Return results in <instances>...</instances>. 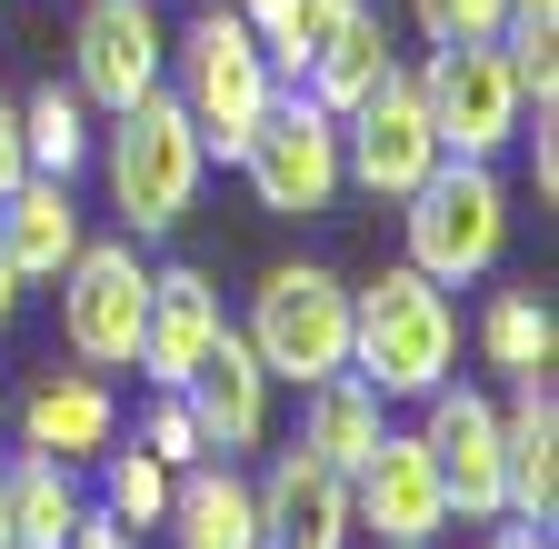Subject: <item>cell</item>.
Instances as JSON below:
<instances>
[{
    "label": "cell",
    "mask_w": 559,
    "mask_h": 549,
    "mask_svg": "<svg viewBox=\"0 0 559 549\" xmlns=\"http://www.w3.org/2000/svg\"><path fill=\"white\" fill-rule=\"evenodd\" d=\"M349 370H360L380 399H430L460 370V310L430 270L390 260L380 281L349 290Z\"/></svg>",
    "instance_id": "1"
},
{
    "label": "cell",
    "mask_w": 559,
    "mask_h": 549,
    "mask_svg": "<svg viewBox=\"0 0 559 549\" xmlns=\"http://www.w3.org/2000/svg\"><path fill=\"white\" fill-rule=\"evenodd\" d=\"M91 160H100V180H110V211H120L130 240H170V230L190 220V200H200V170H210V151H200L190 110L170 100V81L140 91L130 110H110V130H100Z\"/></svg>",
    "instance_id": "2"
},
{
    "label": "cell",
    "mask_w": 559,
    "mask_h": 549,
    "mask_svg": "<svg viewBox=\"0 0 559 549\" xmlns=\"http://www.w3.org/2000/svg\"><path fill=\"white\" fill-rule=\"evenodd\" d=\"M170 100L190 110V130H200V151L210 160H240V141L260 130V110H270V91H280V71L260 60V40H250V21L230 11V0H210V11L170 40Z\"/></svg>",
    "instance_id": "3"
},
{
    "label": "cell",
    "mask_w": 559,
    "mask_h": 549,
    "mask_svg": "<svg viewBox=\"0 0 559 549\" xmlns=\"http://www.w3.org/2000/svg\"><path fill=\"white\" fill-rule=\"evenodd\" d=\"M400 230H409V270H430L440 290L489 281L500 250H510V180H500V160H440L400 200Z\"/></svg>",
    "instance_id": "4"
},
{
    "label": "cell",
    "mask_w": 559,
    "mask_h": 549,
    "mask_svg": "<svg viewBox=\"0 0 559 549\" xmlns=\"http://www.w3.org/2000/svg\"><path fill=\"white\" fill-rule=\"evenodd\" d=\"M240 339L260 350V370H270V380H290V390L349 370V281H340L330 260H280L270 281L250 290Z\"/></svg>",
    "instance_id": "5"
},
{
    "label": "cell",
    "mask_w": 559,
    "mask_h": 549,
    "mask_svg": "<svg viewBox=\"0 0 559 549\" xmlns=\"http://www.w3.org/2000/svg\"><path fill=\"white\" fill-rule=\"evenodd\" d=\"M419 100H430V130L450 160H500L530 120V91H520L500 40H440L419 60Z\"/></svg>",
    "instance_id": "6"
},
{
    "label": "cell",
    "mask_w": 559,
    "mask_h": 549,
    "mask_svg": "<svg viewBox=\"0 0 559 549\" xmlns=\"http://www.w3.org/2000/svg\"><path fill=\"white\" fill-rule=\"evenodd\" d=\"M440 160H450V151H440V130H430L419 71H400V60H390V71L340 110V180L370 190V200H409Z\"/></svg>",
    "instance_id": "7"
},
{
    "label": "cell",
    "mask_w": 559,
    "mask_h": 549,
    "mask_svg": "<svg viewBox=\"0 0 559 549\" xmlns=\"http://www.w3.org/2000/svg\"><path fill=\"white\" fill-rule=\"evenodd\" d=\"M140 320H151V260L140 240H81L60 270V339L81 370H130L140 360Z\"/></svg>",
    "instance_id": "8"
},
{
    "label": "cell",
    "mask_w": 559,
    "mask_h": 549,
    "mask_svg": "<svg viewBox=\"0 0 559 549\" xmlns=\"http://www.w3.org/2000/svg\"><path fill=\"white\" fill-rule=\"evenodd\" d=\"M240 170H250V190H260V211L320 220L330 200L349 190V180H340V110H320L310 91H270L260 130L240 141Z\"/></svg>",
    "instance_id": "9"
},
{
    "label": "cell",
    "mask_w": 559,
    "mask_h": 549,
    "mask_svg": "<svg viewBox=\"0 0 559 549\" xmlns=\"http://www.w3.org/2000/svg\"><path fill=\"white\" fill-rule=\"evenodd\" d=\"M349 529L380 549H430L450 529V490H440V460L419 430H380L370 460L349 469Z\"/></svg>",
    "instance_id": "10"
},
{
    "label": "cell",
    "mask_w": 559,
    "mask_h": 549,
    "mask_svg": "<svg viewBox=\"0 0 559 549\" xmlns=\"http://www.w3.org/2000/svg\"><path fill=\"white\" fill-rule=\"evenodd\" d=\"M419 440L440 460V490H450V520H510V479H500V399L469 390V380H440L419 399Z\"/></svg>",
    "instance_id": "11"
},
{
    "label": "cell",
    "mask_w": 559,
    "mask_h": 549,
    "mask_svg": "<svg viewBox=\"0 0 559 549\" xmlns=\"http://www.w3.org/2000/svg\"><path fill=\"white\" fill-rule=\"evenodd\" d=\"M160 71H170V31H160L151 0H91L81 11V31H70V91L91 100V120L130 110L140 91H160Z\"/></svg>",
    "instance_id": "12"
},
{
    "label": "cell",
    "mask_w": 559,
    "mask_h": 549,
    "mask_svg": "<svg viewBox=\"0 0 559 549\" xmlns=\"http://www.w3.org/2000/svg\"><path fill=\"white\" fill-rule=\"evenodd\" d=\"M180 399H190V420H200V450H210V460H240V450L270 440V370H260V350H250L240 330L210 339V360L180 380Z\"/></svg>",
    "instance_id": "13"
},
{
    "label": "cell",
    "mask_w": 559,
    "mask_h": 549,
    "mask_svg": "<svg viewBox=\"0 0 559 549\" xmlns=\"http://www.w3.org/2000/svg\"><path fill=\"white\" fill-rule=\"evenodd\" d=\"M221 330H230V320H221L210 270L170 260V270H151V320H140V360H130V370H151V390H180V380L210 360V339H221Z\"/></svg>",
    "instance_id": "14"
},
{
    "label": "cell",
    "mask_w": 559,
    "mask_h": 549,
    "mask_svg": "<svg viewBox=\"0 0 559 549\" xmlns=\"http://www.w3.org/2000/svg\"><path fill=\"white\" fill-rule=\"evenodd\" d=\"M500 479H510V520H530V529L559 520V390H549V370H530L500 409Z\"/></svg>",
    "instance_id": "15"
},
{
    "label": "cell",
    "mask_w": 559,
    "mask_h": 549,
    "mask_svg": "<svg viewBox=\"0 0 559 549\" xmlns=\"http://www.w3.org/2000/svg\"><path fill=\"white\" fill-rule=\"evenodd\" d=\"M250 500H260V529L270 539H300V549H340L349 539V469L310 460L300 440L250 479Z\"/></svg>",
    "instance_id": "16"
},
{
    "label": "cell",
    "mask_w": 559,
    "mask_h": 549,
    "mask_svg": "<svg viewBox=\"0 0 559 549\" xmlns=\"http://www.w3.org/2000/svg\"><path fill=\"white\" fill-rule=\"evenodd\" d=\"M160 529H170V549H260V539H270V529H260V500H250V479H240L230 460H190V469L170 479Z\"/></svg>",
    "instance_id": "17"
},
{
    "label": "cell",
    "mask_w": 559,
    "mask_h": 549,
    "mask_svg": "<svg viewBox=\"0 0 559 549\" xmlns=\"http://www.w3.org/2000/svg\"><path fill=\"white\" fill-rule=\"evenodd\" d=\"M21 440L50 450V460H100L120 440V399L100 370H50L31 399H21Z\"/></svg>",
    "instance_id": "18"
},
{
    "label": "cell",
    "mask_w": 559,
    "mask_h": 549,
    "mask_svg": "<svg viewBox=\"0 0 559 549\" xmlns=\"http://www.w3.org/2000/svg\"><path fill=\"white\" fill-rule=\"evenodd\" d=\"M81 240H91V230H81V200H70V180H40V170H31L11 200H0V260H11L21 281H60Z\"/></svg>",
    "instance_id": "19"
},
{
    "label": "cell",
    "mask_w": 559,
    "mask_h": 549,
    "mask_svg": "<svg viewBox=\"0 0 559 549\" xmlns=\"http://www.w3.org/2000/svg\"><path fill=\"white\" fill-rule=\"evenodd\" d=\"M0 490H11V549H60L70 529L91 520V490H81V460H50V450H21V460H0Z\"/></svg>",
    "instance_id": "20"
},
{
    "label": "cell",
    "mask_w": 559,
    "mask_h": 549,
    "mask_svg": "<svg viewBox=\"0 0 559 549\" xmlns=\"http://www.w3.org/2000/svg\"><path fill=\"white\" fill-rule=\"evenodd\" d=\"M380 430H390V399H380L360 370H330V380H310V390H300V450H310V460L360 469Z\"/></svg>",
    "instance_id": "21"
},
{
    "label": "cell",
    "mask_w": 559,
    "mask_h": 549,
    "mask_svg": "<svg viewBox=\"0 0 559 549\" xmlns=\"http://www.w3.org/2000/svg\"><path fill=\"white\" fill-rule=\"evenodd\" d=\"M380 71H390V21H380V0H349V11L330 21V40L310 50L300 91H310L320 110H349V100H360Z\"/></svg>",
    "instance_id": "22"
},
{
    "label": "cell",
    "mask_w": 559,
    "mask_h": 549,
    "mask_svg": "<svg viewBox=\"0 0 559 549\" xmlns=\"http://www.w3.org/2000/svg\"><path fill=\"white\" fill-rule=\"evenodd\" d=\"M21 151H31V170L40 180H81L91 170V151H100V130H91V100L81 91H31L21 100Z\"/></svg>",
    "instance_id": "23"
},
{
    "label": "cell",
    "mask_w": 559,
    "mask_h": 549,
    "mask_svg": "<svg viewBox=\"0 0 559 549\" xmlns=\"http://www.w3.org/2000/svg\"><path fill=\"white\" fill-rule=\"evenodd\" d=\"M230 11L250 21V40H260V60L280 71V91H300V71H310V50L330 40V21L349 11V0H230Z\"/></svg>",
    "instance_id": "24"
},
{
    "label": "cell",
    "mask_w": 559,
    "mask_h": 549,
    "mask_svg": "<svg viewBox=\"0 0 559 549\" xmlns=\"http://www.w3.org/2000/svg\"><path fill=\"white\" fill-rule=\"evenodd\" d=\"M479 360L510 370V380L549 370V360H559V310H549L539 290H500V300L479 310Z\"/></svg>",
    "instance_id": "25"
},
{
    "label": "cell",
    "mask_w": 559,
    "mask_h": 549,
    "mask_svg": "<svg viewBox=\"0 0 559 549\" xmlns=\"http://www.w3.org/2000/svg\"><path fill=\"white\" fill-rule=\"evenodd\" d=\"M500 50L539 110H559V0H510L500 11Z\"/></svg>",
    "instance_id": "26"
},
{
    "label": "cell",
    "mask_w": 559,
    "mask_h": 549,
    "mask_svg": "<svg viewBox=\"0 0 559 549\" xmlns=\"http://www.w3.org/2000/svg\"><path fill=\"white\" fill-rule=\"evenodd\" d=\"M110 469H100V510L120 520V529H160V510H170V460H151V450H100Z\"/></svg>",
    "instance_id": "27"
},
{
    "label": "cell",
    "mask_w": 559,
    "mask_h": 549,
    "mask_svg": "<svg viewBox=\"0 0 559 549\" xmlns=\"http://www.w3.org/2000/svg\"><path fill=\"white\" fill-rule=\"evenodd\" d=\"M500 11H510V0H409V31L419 40H500Z\"/></svg>",
    "instance_id": "28"
},
{
    "label": "cell",
    "mask_w": 559,
    "mask_h": 549,
    "mask_svg": "<svg viewBox=\"0 0 559 549\" xmlns=\"http://www.w3.org/2000/svg\"><path fill=\"white\" fill-rule=\"evenodd\" d=\"M140 450H151V460H170V469L210 460V450H200V420H190V399H180V390H160V409H151V430H140Z\"/></svg>",
    "instance_id": "29"
},
{
    "label": "cell",
    "mask_w": 559,
    "mask_h": 549,
    "mask_svg": "<svg viewBox=\"0 0 559 549\" xmlns=\"http://www.w3.org/2000/svg\"><path fill=\"white\" fill-rule=\"evenodd\" d=\"M520 151H530V190H539V211L559 200V130H549V110H539V130L520 120Z\"/></svg>",
    "instance_id": "30"
},
{
    "label": "cell",
    "mask_w": 559,
    "mask_h": 549,
    "mask_svg": "<svg viewBox=\"0 0 559 549\" xmlns=\"http://www.w3.org/2000/svg\"><path fill=\"white\" fill-rule=\"evenodd\" d=\"M21 180H31V151H21V100L0 91V200H11Z\"/></svg>",
    "instance_id": "31"
},
{
    "label": "cell",
    "mask_w": 559,
    "mask_h": 549,
    "mask_svg": "<svg viewBox=\"0 0 559 549\" xmlns=\"http://www.w3.org/2000/svg\"><path fill=\"white\" fill-rule=\"evenodd\" d=\"M60 549H140V539H130V529H120V520H110V510L91 500V520H81V529H70Z\"/></svg>",
    "instance_id": "32"
},
{
    "label": "cell",
    "mask_w": 559,
    "mask_h": 549,
    "mask_svg": "<svg viewBox=\"0 0 559 549\" xmlns=\"http://www.w3.org/2000/svg\"><path fill=\"white\" fill-rule=\"evenodd\" d=\"M489 549H549V529H530V520H510V529H489Z\"/></svg>",
    "instance_id": "33"
},
{
    "label": "cell",
    "mask_w": 559,
    "mask_h": 549,
    "mask_svg": "<svg viewBox=\"0 0 559 549\" xmlns=\"http://www.w3.org/2000/svg\"><path fill=\"white\" fill-rule=\"evenodd\" d=\"M21 290H31V281H21V270H11V260H0V330H11V320H21Z\"/></svg>",
    "instance_id": "34"
},
{
    "label": "cell",
    "mask_w": 559,
    "mask_h": 549,
    "mask_svg": "<svg viewBox=\"0 0 559 549\" xmlns=\"http://www.w3.org/2000/svg\"><path fill=\"white\" fill-rule=\"evenodd\" d=\"M0 549H11V490H0Z\"/></svg>",
    "instance_id": "35"
},
{
    "label": "cell",
    "mask_w": 559,
    "mask_h": 549,
    "mask_svg": "<svg viewBox=\"0 0 559 549\" xmlns=\"http://www.w3.org/2000/svg\"><path fill=\"white\" fill-rule=\"evenodd\" d=\"M260 549H300V539H260Z\"/></svg>",
    "instance_id": "36"
}]
</instances>
